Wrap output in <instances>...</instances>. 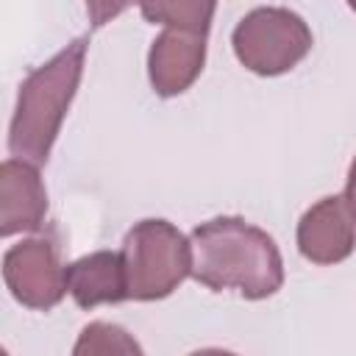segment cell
I'll return each mask as SVG.
<instances>
[{
  "label": "cell",
  "mask_w": 356,
  "mask_h": 356,
  "mask_svg": "<svg viewBox=\"0 0 356 356\" xmlns=\"http://www.w3.org/2000/svg\"><path fill=\"white\" fill-rule=\"evenodd\" d=\"M192 278L214 292L236 289L248 300L270 298L284 284L281 250L267 231L242 217H214L192 236Z\"/></svg>",
  "instance_id": "obj_1"
},
{
  "label": "cell",
  "mask_w": 356,
  "mask_h": 356,
  "mask_svg": "<svg viewBox=\"0 0 356 356\" xmlns=\"http://www.w3.org/2000/svg\"><path fill=\"white\" fill-rule=\"evenodd\" d=\"M86 58V39L70 42L42 67L31 70L19 83L17 106L8 128V150L33 167L47 164L53 142L78 92Z\"/></svg>",
  "instance_id": "obj_2"
},
{
  "label": "cell",
  "mask_w": 356,
  "mask_h": 356,
  "mask_svg": "<svg viewBox=\"0 0 356 356\" xmlns=\"http://www.w3.org/2000/svg\"><path fill=\"white\" fill-rule=\"evenodd\" d=\"M131 300H161L192 275V242L167 220H142L122 239Z\"/></svg>",
  "instance_id": "obj_3"
},
{
  "label": "cell",
  "mask_w": 356,
  "mask_h": 356,
  "mask_svg": "<svg viewBox=\"0 0 356 356\" xmlns=\"http://www.w3.org/2000/svg\"><path fill=\"white\" fill-rule=\"evenodd\" d=\"M231 44L245 70L281 75L309 56L312 31L303 17L284 6H259L236 22Z\"/></svg>",
  "instance_id": "obj_4"
},
{
  "label": "cell",
  "mask_w": 356,
  "mask_h": 356,
  "mask_svg": "<svg viewBox=\"0 0 356 356\" xmlns=\"http://www.w3.org/2000/svg\"><path fill=\"white\" fill-rule=\"evenodd\" d=\"M3 281L17 303L47 312L61 303L67 289V267L50 239L33 236L11 245L3 256Z\"/></svg>",
  "instance_id": "obj_5"
},
{
  "label": "cell",
  "mask_w": 356,
  "mask_h": 356,
  "mask_svg": "<svg viewBox=\"0 0 356 356\" xmlns=\"http://www.w3.org/2000/svg\"><path fill=\"white\" fill-rule=\"evenodd\" d=\"M206 36L209 33L167 25L153 39L147 53V75L156 95L175 97L197 81L206 61Z\"/></svg>",
  "instance_id": "obj_6"
},
{
  "label": "cell",
  "mask_w": 356,
  "mask_h": 356,
  "mask_svg": "<svg viewBox=\"0 0 356 356\" xmlns=\"http://www.w3.org/2000/svg\"><path fill=\"white\" fill-rule=\"evenodd\" d=\"M356 248V220L345 195L317 200L298 222V250L312 264L345 261Z\"/></svg>",
  "instance_id": "obj_7"
},
{
  "label": "cell",
  "mask_w": 356,
  "mask_h": 356,
  "mask_svg": "<svg viewBox=\"0 0 356 356\" xmlns=\"http://www.w3.org/2000/svg\"><path fill=\"white\" fill-rule=\"evenodd\" d=\"M47 214V192L39 170L19 159L0 164V236L39 231Z\"/></svg>",
  "instance_id": "obj_8"
},
{
  "label": "cell",
  "mask_w": 356,
  "mask_h": 356,
  "mask_svg": "<svg viewBox=\"0 0 356 356\" xmlns=\"http://www.w3.org/2000/svg\"><path fill=\"white\" fill-rule=\"evenodd\" d=\"M67 289L81 309L128 300V278L122 256L114 250H95L67 264Z\"/></svg>",
  "instance_id": "obj_9"
},
{
  "label": "cell",
  "mask_w": 356,
  "mask_h": 356,
  "mask_svg": "<svg viewBox=\"0 0 356 356\" xmlns=\"http://www.w3.org/2000/svg\"><path fill=\"white\" fill-rule=\"evenodd\" d=\"M72 356H145V350L122 325L95 320L78 334Z\"/></svg>",
  "instance_id": "obj_10"
},
{
  "label": "cell",
  "mask_w": 356,
  "mask_h": 356,
  "mask_svg": "<svg viewBox=\"0 0 356 356\" xmlns=\"http://www.w3.org/2000/svg\"><path fill=\"white\" fill-rule=\"evenodd\" d=\"M214 3H147L142 6V14L150 22H161L164 28H189L209 33L211 17H214Z\"/></svg>",
  "instance_id": "obj_11"
},
{
  "label": "cell",
  "mask_w": 356,
  "mask_h": 356,
  "mask_svg": "<svg viewBox=\"0 0 356 356\" xmlns=\"http://www.w3.org/2000/svg\"><path fill=\"white\" fill-rule=\"evenodd\" d=\"M345 200H348V209L356 220V159L350 161V170H348V184H345Z\"/></svg>",
  "instance_id": "obj_12"
},
{
  "label": "cell",
  "mask_w": 356,
  "mask_h": 356,
  "mask_svg": "<svg viewBox=\"0 0 356 356\" xmlns=\"http://www.w3.org/2000/svg\"><path fill=\"white\" fill-rule=\"evenodd\" d=\"M189 356H236V353L222 350V348H203V350H195V353H189Z\"/></svg>",
  "instance_id": "obj_13"
},
{
  "label": "cell",
  "mask_w": 356,
  "mask_h": 356,
  "mask_svg": "<svg viewBox=\"0 0 356 356\" xmlns=\"http://www.w3.org/2000/svg\"><path fill=\"white\" fill-rule=\"evenodd\" d=\"M350 8H353V11H356V3H350Z\"/></svg>",
  "instance_id": "obj_14"
}]
</instances>
